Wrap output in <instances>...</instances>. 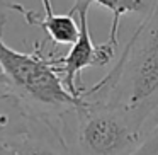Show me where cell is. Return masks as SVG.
Instances as JSON below:
<instances>
[{
    "mask_svg": "<svg viewBox=\"0 0 158 155\" xmlns=\"http://www.w3.org/2000/svg\"><path fill=\"white\" fill-rule=\"evenodd\" d=\"M80 97L124 106L146 119L158 109V0H153L112 70L92 87H83Z\"/></svg>",
    "mask_w": 158,
    "mask_h": 155,
    "instance_id": "6da1fadb",
    "label": "cell"
},
{
    "mask_svg": "<svg viewBox=\"0 0 158 155\" xmlns=\"http://www.w3.org/2000/svg\"><path fill=\"white\" fill-rule=\"evenodd\" d=\"M146 118L124 106L83 99L56 119L73 155H129L143 140Z\"/></svg>",
    "mask_w": 158,
    "mask_h": 155,
    "instance_id": "7a4b0ae2",
    "label": "cell"
},
{
    "mask_svg": "<svg viewBox=\"0 0 158 155\" xmlns=\"http://www.w3.org/2000/svg\"><path fill=\"white\" fill-rule=\"evenodd\" d=\"M0 28V90L10 94L32 116L56 121L63 113L82 102L73 96L56 70L53 56L39 48L14 50L2 39Z\"/></svg>",
    "mask_w": 158,
    "mask_h": 155,
    "instance_id": "3957f363",
    "label": "cell"
},
{
    "mask_svg": "<svg viewBox=\"0 0 158 155\" xmlns=\"http://www.w3.org/2000/svg\"><path fill=\"white\" fill-rule=\"evenodd\" d=\"M89 9H90L89 0H75L73 11L78 17V24H80L78 38L75 39L73 45H70V50L66 55L53 56L55 67L61 75L65 85L77 97H80V92L83 89L78 84L83 70L90 68V67H104L107 63H110L117 50V46L109 41L102 43V45H94L89 29Z\"/></svg>",
    "mask_w": 158,
    "mask_h": 155,
    "instance_id": "277c9868",
    "label": "cell"
},
{
    "mask_svg": "<svg viewBox=\"0 0 158 155\" xmlns=\"http://www.w3.org/2000/svg\"><path fill=\"white\" fill-rule=\"evenodd\" d=\"M0 155H73L56 121L34 116L27 130L0 138Z\"/></svg>",
    "mask_w": 158,
    "mask_h": 155,
    "instance_id": "5b68a950",
    "label": "cell"
},
{
    "mask_svg": "<svg viewBox=\"0 0 158 155\" xmlns=\"http://www.w3.org/2000/svg\"><path fill=\"white\" fill-rule=\"evenodd\" d=\"M41 4H43V11H44V17H39L34 11H29L21 4H15L14 11L19 12L29 26L41 28L53 45L58 46L73 45L80 32L78 17H77L73 7L68 14H55L51 0H41Z\"/></svg>",
    "mask_w": 158,
    "mask_h": 155,
    "instance_id": "8992f818",
    "label": "cell"
},
{
    "mask_svg": "<svg viewBox=\"0 0 158 155\" xmlns=\"http://www.w3.org/2000/svg\"><path fill=\"white\" fill-rule=\"evenodd\" d=\"M34 116L10 94L0 90V138L27 130Z\"/></svg>",
    "mask_w": 158,
    "mask_h": 155,
    "instance_id": "52a82bcc",
    "label": "cell"
},
{
    "mask_svg": "<svg viewBox=\"0 0 158 155\" xmlns=\"http://www.w3.org/2000/svg\"><path fill=\"white\" fill-rule=\"evenodd\" d=\"M90 4H99L100 7L110 12V29L107 41L112 45H119V24L121 19L131 12H141L146 5L144 0H89Z\"/></svg>",
    "mask_w": 158,
    "mask_h": 155,
    "instance_id": "ba28073f",
    "label": "cell"
},
{
    "mask_svg": "<svg viewBox=\"0 0 158 155\" xmlns=\"http://www.w3.org/2000/svg\"><path fill=\"white\" fill-rule=\"evenodd\" d=\"M129 155H158V124L139 141Z\"/></svg>",
    "mask_w": 158,
    "mask_h": 155,
    "instance_id": "9c48e42d",
    "label": "cell"
},
{
    "mask_svg": "<svg viewBox=\"0 0 158 155\" xmlns=\"http://www.w3.org/2000/svg\"><path fill=\"white\" fill-rule=\"evenodd\" d=\"M15 0H0V24H5V19H7V12L14 11L15 7Z\"/></svg>",
    "mask_w": 158,
    "mask_h": 155,
    "instance_id": "30bf717a",
    "label": "cell"
}]
</instances>
